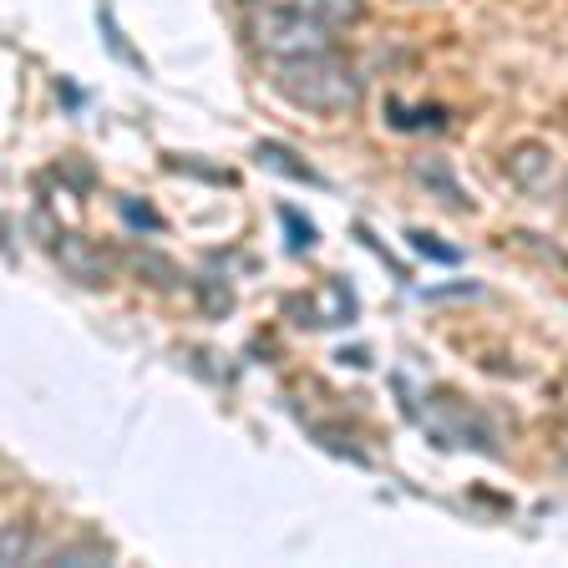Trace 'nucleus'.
<instances>
[{"instance_id":"obj_1","label":"nucleus","mask_w":568,"mask_h":568,"mask_svg":"<svg viewBox=\"0 0 568 568\" xmlns=\"http://www.w3.org/2000/svg\"><path fill=\"white\" fill-rule=\"evenodd\" d=\"M361 16V0H260L248 6V47L270 61L335 47V36Z\"/></svg>"},{"instance_id":"obj_2","label":"nucleus","mask_w":568,"mask_h":568,"mask_svg":"<svg viewBox=\"0 0 568 568\" xmlns=\"http://www.w3.org/2000/svg\"><path fill=\"white\" fill-rule=\"evenodd\" d=\"M274 92L290 97L305 112H320V118H341V112H351L361 102V77H355V67L341 51L325 47V51L274 61Z\"/></svg>"},{"instance_id":"obj_3","label":"nucleus","mask_w":568,"mask_h":568,"mask_svg":"<svg viewBox=\"0 0 568 568\" xmlns=\"http://www.w3.org/2000/svg\"><path fill=\"white\" fill-rule=\"evenodd\" d=\"M254 153H260V163H264V168H274V173H290L295 183H310V189H320V183H325V178H320L315 168L300 163L295 148H280V142H260Z\"/></svg>"},{"instance_id":"obj_4","label":"nucleus","mask_w":568,"mask_h":568,"mask_svg":"<svg viewBox=\"0 0 568 568\" xmlns=\"http://www.w3.org/2000/svg\"><path fill=\"white\" fill-rule=\"evenodd\" d=\"M36 548H41L36 523H6L0 528V564H31Z\"/></svg>"},{"instance_id":"obj_5","label":"nucleus","mask_w":568,"mask_h":568,"mask_svg":"<svg viewBox=\"0 0 568 568\" xmlns=\"http://www.w3.org/2000/svg\"><path fill=\"white\" fill-rule=\"evenodd\" d=\"M416 178H422L426 189H437V193H442V203H457L462 213L473 209V199H467V189H462L457 178L447 173V163H437V158H426V163H416Z\"/></svg>"},{"instance_id":"obj_6","label":"nucleus","mask_w":568,"mask_h":568,"mask_svg":"<svg viewBox=\"0 0 568 568\" xmlns=\"http://www.w3.org/2000/svg\"><path fill=\"white\" fill-rule=\"evenodd\" d=\"M508 173L518 189H538L548 173V148H518V153L508 158Z\"/></svg>"},{"instance_id":"obj_7","label":"nucleus","mask_w":568,"mask_h":568,"mask_svg":"<svg viewBox=\"0 0 568 568\" xmlns=\"http://www.w3.org/2000/svg\"><path fill=\"white\" fill-rule=\"evenodd\" d=\"M406 239H412V248H416V254H426V260H437V264H462V248L437 244V239L422 234V229H416V234H406Z\"/></svg>"},{"instance_id":"obj_8","label":"nucleus","mask_w":568,"mask_h":568,"mask_svg":"<svg viewBox=\"0 0 568 568\" xmlns=\"http://www.w3.org/2000/svg\"><path fill=\"white\" fill-rule=\"evenodd\" d=\"M77 558H97V564H106V548H92V544H71V548H57V554H51V564H77Z\"/></svg>"},{"instance_id":"obj_9","label":"nucleus","mask_w":568,"mask_h":568,"mask_svg":"<svg viewBox=\"0 0 568 568\" xmlns=\"http://www.w3.org/2000/svg\"><path fill=\"white\" fill-rule=\"evenodd\" d=\"M122 219H128V224H138V229H158V213H153V209H142L138 199L122 203Z\"/></svg>"},{"instance_id":"obj_10","label":"nucleus","mask_w":568,"mask_h":568,"mask_svg":"<svg viewBox=\"0 0 568 568\" xmlns=\"http://www.w3.org/2000/svg\"><path fill=\"white\" fill-rule=\"evenodd\" d=\"M564 199H568V183H564Z\"/></svg>"},{"instance_id":"obj_11","label":"nucleus","mask_w":568,"mask_h":568,"mask_svg":"<svg viewBox=\"0 0 568 568\" xmlns=\"http://www.w3.org/2000/svg\"><path fill=\"white\" fill-rule=\"evenodd\" d=\"M248 6H260V0H248Z\"/></svg>"}]
</instances>
